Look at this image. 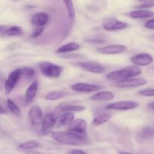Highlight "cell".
Wrapping results in <instances>:
<instances>
[{
  "label": "cell",
  "instance_id": "obj_1",
  "mask_svg": "<svg viewBox=\"0 0 154 154\" xmlns=\"http://www.w3.org/2000/svg\"><path fill=\"white\" fill-rule=\"evenodd\" d=\"M51 137L57 142L72 146L84 145L87 143L86 137L76 135L72 132H54Z\"/></svg>",
  "mask_w": 154,
  "mask_h": 154
},
{
  "label": "cell",
  "instance_id": "obj_2",
  "mask_svg": "<svg viewBox=\"0 0 154 154\" xmlns=\"http://www.w3.org/2000/svg\"><path fill=\"white\" fill-rule=\"evenodd\" d=\"M141 70L140 69V68H138V66H132L123 68L120 70H116L110 72L107 75L106 77L107 79L110 80V81H120L136 77L141 75Z\"/></svg>",
  "mask_w": 154,
  "mask_h": 154
},
{
  "label": "cell",
  "instance_id": "obj_3",
  "mask_svg": "<svg viewBox=\"0 0 154 154\" xmlns=\"http://www.w3.org/2000/svg\"><path fill=\"white\" fill-rule=\"evenodd\" d=\"M38 68L42 75L50 78H58L63 71L62 66L47 61L39 63Z\"/></svg>",
  "mask_w": 154,
  "mask_h": 154
},
{
  "label": "cell",
  "instance_id": "obj_4",
  "mask_svg": "<svg viewBox=\"0 0 154 154\" xmlns=\"http://www.w3.org/2000/svg\"><path fill=\"white\" fill-rule=\"evenodd\" d=\"M102 26L106 31H119L124 29L128 26L126 23L119 20L114 17H109L104 19Z\"/></svg>",
  "mask_w": 154,
  "mask_h": 154
},
{
  "label": "cell",
  "instance_id": "obj_5",
  "mask_svg": "<svg viewBox=\"0 0 154 154\" xmlns=\"http://www.w3.org/2000/svg\"><path fill=\"white\" fill-rule=\"evenodd\" d=\"M87 122L81 118L74 120V121L68 126V131L83 137H87Z\"/></svg>",
  "mask_w": 154,
  "mask_h": 154
},
{
  "label": "cell",
  "instance_id": "obj_6",
  "mask_svg": "<svg viewBox=\"0 0 154 154\" xmlns=\"http://www.w3.org/2000/svg\"><path fill=\"white\" fill-rule=\"evenodd\" d=\"M139 104L135 101H121L108 104L106 105V109L114 111H128L132 110L138 107Z\"/></svg>",
  "mask_w": 154,
  "mask_h": 154
},
{
  "label": "cell",
  "instance_id": "obj_7",
  "mask_svg": "<svg viewBox=\"0 0 154 154\" xmlns=\"http://www.w3.org/2000/svg\"><path fill=\"white\" fill-rule=\"evenodd\" d=\"M79 67L84 70L87 71L88 72L94 74H102L105 72V66L100 63L94 61H87V62H79L77 63Z\"/></svg>",
  "mask_w": 154,
  "mask_h": 154
},
{
  "label": "cell",
  "instance_id": "obj_8",
  "mask_svg": "<svg viewBox=\"0 0 154 154\" xmlns=\"http://www.w3.org/2000/svg\"><path fill=\"white\" fill-rule=\"evenodd\" d=\"M21 76H22L21 69H15L14 71L11 72L5 82V90L7 94H9L14 90L17 83L20 79Z\"/></svg>",
  "mask_w": 154,
  "mask_h": 154
},
{
  "label": "cell",
  "instance_id": "obj_9",
  "mask_svg": "<svg viewBox=\"0 0 154 154\" xmlns=\"http://www.w3.org/2000/svg\"><path fill=\"white\" fill-rule=\"evenodd\" d=\"M147 83V81L144 78H131L123 81H117L116 86L119 88H134L145 85Z\"/></svg>",
  "mask_w": 154,
  "mask_h": 154
},
{
  "label": "cell",
  "instance_id": "obj_10",
  "mask_svg": "<svg viewBox=\"0 0 154 154\" xmlns=\"http://www.w3.org/2000/svg\"><path fill=\"white\" fill-rule=\"evenodd\" d=\"M30 123L34 127H38L39 125H42L43 118H42V111L38 105H33L31 107L29 112Z\"/></svg>",
  "mask_w": 154,
  "mask_h": 154
},
{
  "label": "cell",
  "instance_id": "obj_11",
  "mask_svg": "<svg viewBox=\"0 0 154 154\" xmlns=\"http://www.w3.org/2000/svg\"><path fill=\"white\" fill-rule=\"evenodd\" d=\"M131 61L137 66H147L153 62V57L147 53L136 54L131 58Z\"/></svg>",
  "mask_w": 154,
  "mask_h": 154
},
{
  "label": "cell",
  "instance_id": "obj_12",
  "mask_svg": "<svg viewBox=\"0 0 154 154\" xmlns=\"http://www.w3.org/2000/svg\"><path fill=\"white\" fill-rule=\"evenodd\" d=\"M71 88L78 93H92L100 90L101 87L96 84H86V83H78L71 86Z\"/></svg>",
  "mask_w": 154,
  "mask_h": 154
},
{
  "label": "cell",
  "instance_id": "obj_13",
  "mask_svg": "<svg viewBox=\"0 0 154 154\" xmlns=\"http://www.w3.org/2000/svg\"><path fill=\"white\" fill-rule=\"evenodd\" d=\"M126 50L127 48L125 45H111L98 48L97 51L102 54H119L123 53Z\"/></svg>",
  "mask_w": 154,
  "mask_h": 154
},
{
  "label": "cell",
  "instance_id": "obj_14",
  "mask_svg": "<svg viewBox=\"0 0 154 154\" xmlns=\"http://www.w3.org/2000/svg\"><path fill=\"white\" fill-rule=\"evenodd\" d=\"M57 120V117L54 114L50 113V114H46L43 118V121L42 123V129H41L42 133L46 134L49 132V131L56 125Z\"/></svg>",
  "mask_w": 154,
  "mask_h": 154
},
{
  "label": "cell",
  "instance_id": "obj_15",
  "mask_svg": "<svg viewBox=\"0 0 154 154\" xmlns=\"http://www.w3.org/2000/svg\"><path fill=\"white\" fill-rule=\"evenodd\" d=\"M49 20V15L45 12H39L33 15L31 23L35 27H43Z\"/></svg>",
  "mask_w": 154,
  "mask_h": 154
},
{
  "label": "cell",
  "instance_id": "obj_16",
  "mask_svg": "<svg viewBox=\"0 0 154 154\" xmlns=\"http://www.w3.org/2000/svg\"><path fill=\"white\" fill-rule=\"evenodd\" d=\"M38 89V82L37 81H34L29 86L26 92L25 100L27 104L31 103L36 96Z\"/></svg>",
  "mask_w": 154,
  "mask_h": 154
},
{
  "label": "cell",
  "instance_id": "obj_17",
  "mask_svg": "<svg viewBox=\"0 0 154 154\" xmlns=\"http://www.w3.org/2000/svg\"><path fill=\"white\" fill-rule=\"evenodd\" d=\"M129 16L134 19H145V18H149L150 17H153L154 13L151 11L146 10V9H138V10L132 11L129 12Z\"/></svg>",
  "mask_w": 154,
  "mask_h": 154
},
{
  "label": "cell",
  "instance_id": "obj_18",
  "mask_svg": "<svg viewBox=\"0 0 154 154\" xmlns=\"http://www.w3.org/2000/svg\"><path fill=\"white\" fill-rule=\"evenodd\" d=\"M0 31H1L2 34L5 36H9V37L20 35L23 33L22 29L20 26H13L8 27V28L5 27V29H4V26L2 25L0 27Z\"/></svg>",
  "mask_w": 154,
  "mask_h": 154
},
{
  "label": "cell",
  "instance_id": "obj_19",
  "mask_svg": "<svg viewBox=\"0 0 154 154\" xmlns=\"http://www.w3.org/2000/svg\"><path fill=\"white\" fill-rule=\"evenodd\" d=\"M114 98V95L112 92L102 91L95 93L90 97V99L93 101H110Z\"/></svg>",
  "mask_w": 154,
  "mask_h": 154
},
{
  "label": "cell",
  "instance_id": "obj_20",
  "mask_svg": "<svg viewBox=\"0 0 154 154\" xmlns=\"http://www.w3.org/2000/svg\"><path fill=\"white\" fill-rule=\"evenodd\" d=\"M139 138L142 140H150L154 138V126H145L140 131Z\"/></svg>",
  "mask_w": 154,
  "mask_h": 154
},
{
  "label": "cell",
  "instance_id": "obj_21",
  "mask_svg": "<svg viewBox=\"0 0 154 154\" xmlns=\"http://www.w3.org/2000/svg\"><path fill=\"white\" fill-rule=\"evenodd\" d=\"M79 48L80 45L78 44L75 43V42H71V43H68L66 45L60 47L57 50V54H66V53L75 51L79 49Z\"/></svg>",
  "mask_w": 154,
  "mask_h": 154
},
{
  "label": "cell",
  "instance_id": "obj_22",
  "mask_svg": "<svg viewBox=\"0 0 154 154\" xmlns=\"http://www.w3.org/2000/svg\"><path fill=\"white\" fill-rule=\"evenodd\" d=\"M75 120V114L72 112H65L59 118V125L61 126H69Z\"/></svg>",
  "mask_w": 154,
  "mask_h": 154
},
{
  "label": "cell",
  "instance_id": "obj_23",
  "mask_svg": "<svg viewBox=\"0 0 154 154\" xmlns=\"http://www.w3.org/2000/svg\"><path fill=\"white\" fill-rule=\"evenodd\" d=\"M111 115L108 113H102V114H99L96 115V117L93 118V125L94 126H101V125L104 124V123H107L108 120L111 119Z\"/></svg>",
  "mask_w": 154,
  "mask_h": 154
},
{
  "label": "cell",
  "instance_id": "obj_24",
  "mask_svg": "<svg viewBox=\"0 0 154 154\" xmlns=\"http://www.w3.org/2000/svg\"><path fill=\"white\" fill-rule=\"evenodd\" d=\"M7 106L8 110L10 111L11 113L14 114V115L17 116V117H20L21 115V111L19 107L15 104V102L11 99H7Z\"/></svg>",
  "mask_w": 154,
  "mask_h": 154
},
{
  "label": "cell",
  "instance_id": "obj_25",
  "mask_svg": "<svg viewBox=\"0 0 154 154\" xmlns=\"http://www.w3.org/2000/svg\"><path fill=\"white\" fill-rule=\"evenodd\" d=\"M86 109L84 106L77 105H67L62 107L61 111L63 112H79L83 111Z\"/></svg>",
  "mask_w": 154,
  "mask_h": 154
},
{
  "label": "cell",
  "instance_id": "obj_26",
  "mask_svg": "<svg viewBox=\"0 0 154 154\" xmlns=\"http://www.w3.org/2000/svg\"><path fill=\"white\" fill-rule=\"evenodd\" d=\"M65 96V93L63 91H52L51 93H48L45 96V99L49 101H54L57 99H61L62 97Z\"/></svg>",
  "mask_w": 154,
  "mask_h": 154
},
{
  "label": "cell",
  "instance_id": "obj_27",
  "mask_svg": "<svg viewBox=\"0 0 154 154\" xmlns=\"http://www.w3.org/2000/svg\"><path fill=\"white\" fill-rule=\"evenodd\" d=\"M39 147V144L37 141H27V142L23 143V144H20L19 148L23 150H32V149L37 148Z\"/></svg>",
  "mask_w": 154,
  "mask_h": 154
},
{
  "label": "cell",
  "instance_id": "obj_28",
  "mask_svg": "<svg viewBox=\"0 0 154 154\" xmlns=\"http://www.w3.org/2000/svg\"><path fill=\"white\" fill-rule=\"evenodd\" d=\"M63 2L65 3V5L67 8L69 17L73 20L75 17V7H74L73 2H72V0H63Z\"/></svg>",
  "mask_w": 154,
  "mask_h": 154
},
{
  "label": "cell",
  "instance_id": "obj_29",
  "mask_svg": "<svg viewBox=\"0 0 154 154\" xmlns=\"http://www.w3.org/2000/svg\"><path fill=\"white\" fill-rule=\"evenodd\" d=\"M141 96H147V97H153L154 96V88H146L140 90L138 92Z\"/></svg>",
  "mask_w": 154,
  "mask_h": 154
},
{
  "label": "cell",
  "instance_id": "obj_30",
  "mask_svg": "<svg viewBox=\"0 0 154 154\" xmlns=\"http://www.w3.org/2000/svg\"><path fill=\"white\" fill-rule=\"evenodd\" d=\"M21 71H22V75H23L26 78H30L34 76L35 75L34 69H31V68H24V69H21Z\"/></svg>",
  "mask_w": 154,
  "mask_h": 154
},
{
  "label": "cell",
  "instance_id": "obj_31",
  "mask_svg": "<svg viewBox=\"0 0 154 154\" xmlns=\"http://www.w3.org/2000/svg\"><path fill=\"white\" fill-rule=\"evenodd\" d=\"M154 7V0H148V1L144 2V3L141 4L140 5L138 6L139 8H148Z\"/></svg>",
  "mask_w": 154,
  "mask_h": 154
},
{
  "label": "cell",
  "instance_id": "obj_32",
  "mask_svg": "<svg viewBox=\"0 0 154 154\" xmlns=\"http://www.w3.org/2000/svg\"><path fill=\"white\" fill-rule=\"evenodd\" d=\"M144 26L147 29H154V18L147 20L144 24Z\"/></svg>",
  "mask_w": 154,
  "mask_h": 154
},
{
  "label": "cell",
  "instance_id": "obj_33",
  "mask_svg": "<svg viewBox=\"0 0 154 154\" xmlns=\"http://www.w3.org/2000/svg\"><path fill=\"white\" fill-rule=\"evenodd\" d=\"M44 31L43 27H36L35 30L34 31V32L32 35V38H35L38 37L39 35H41V33Z\"/></svg>",
  "mask_w": 154,
  "mask_h": 154
},
{
  "label": "cell",
  "instance_id": "obj_34",
  "mask_svg": "<svg viewBox=\"0 0 154 154\" xmlns=\"http://www.w3.org/2000/svg\"><path fill=\"white\" fill-rule=\"evenodd\" d=\"M69 154H87L84 151L81 150H74L69 152Z\"/></svg>",
  "mask_w": 154,
  "mask_h": 154
},
{
  "label": "cell",
  "instance_id": "obj_35",
  "mask_svg": "<svg viewBox=\"0 0 154 154\" xmlns=\"http://www.w3.org/2000/svg\"><path fill=\"white\" fill-rule=\"evenodd\" d=\"M118 154H131V153H127V152H123V151H122V152H120V153H119Z\"/></svg>",
  "mask_w": 154,
  "mask_h": 154
},
{
  "label": "cell",
  "instance_id": "obj_36",
  "mask_svg": "<svg viewBox=\"0 0 154 154\" xmlns=\"http://www.w3.org/2000/svg\"><path fill=\"white\" fill-rule=\"evenodd\" d=\"M138 1H145V0H138Z\"/></svg>",
  "mask_w": 154,
  "mask_h": 154
}]
</instances>
